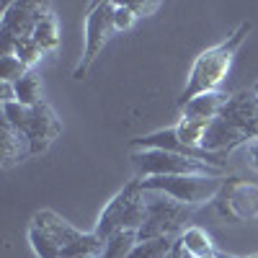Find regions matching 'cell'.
I'll return each instance as SVG.
<instances>
[{
  "mask_svg": "<svg viewBox=\"0 0 258 258\" xmlns=\"http://www.w3.org/2000/svg\"><path fill=\"white\" fill-rule=\"evenodd\" d=\"M132 150H163V153H178V155H186V158H197V160H207L212 165H220L225 168V155H212V153H204L202 147H188L178 140L176 135V126L170 129H160V132H153V135H142V137H135L129 142Z\"/></svg>",
  "mask_w": 258,
  "mask_h": 258,
  "instance_id": "10",
  "label": "cell"
},
{
  "mask_svg": "<svg viewBox=\"0 0 258 258\" xmlns=\"http://www.w3.org/2000/svg\"><path fill=\"white\" fill-rule=\"evenodd\" d=\"M243 153H245V163L258 173V137L243 145Z\"/></svg>",
  "mask_w": 258,
  "mask_h": 258,
  "instance_id": "27",
  "label": "cell"
},
{
  "mask_svg": "<svg viewBox=\"0 0 258 258\" xmlns=\"http://www.w3.org/2000/svg\"><path fill=\"white\" fill-rule=\"evenodd\" d=\"M129 8H132V13L137 18H147V16H153L160 8V3L158 0H140V3H129Z\"/></svg>",
  "mask_w": 258,
  "mask_h": 258,
  "instance_id": "26",
  "label": "cell"
},
{
  "mask_svg": "<svg viewBox=\"0 0 258 258\" xmlns=\"http://www.w3.org/2000/svg\"><path fill=\"white\" fill-rule=\"evenodd\" d=\"M29 243L36 258H62V248L54 240H49L44 232H39L36 227H29Z\"/></svg>",
  "mask_w": 258,
  "mask_h": 258,
  "instance_id": "22",
  "label": "cell"
},
{
  "mask_svg": "<svg viewBox=\"0 0 258 258\" xmlns=\"http://www.w3.org/2000/svg\"><path fill=\"white\" fill-rule=\"evenodd\" d=\"M250 31H253V24L250 21H243V24L235 26V31L230 36H225L220 44L204 49L197 59H194L188 80H186V88H183V93L178 98V106H183L194 96H202V93H209V91H220L222 80L227 78L232 62H235V57H238L240 47L245 44V39L250 36Z\"/></svg>",
  "mask_w": 258,
  "mask_h": 258,
  "instance_id": "1",
  "label": "cell"
},
{
  "mask_svg": "<svg viewBox=\"0 0 258 258\" xmlns=\"http://www.w3.org/2000/svg\"><path fill=\"white\" fill-rule=\"evenodd\" d=\"M253 91H255V96H258V83H255V85H253Z\"/></svg>",
  "mask_w": 258,
  "mask_h": 258,
  "instance_id": "33",
  "label": "cell"
},
{
  "mask_svg": "<svg viewBox=\"0 0 258 258\" xmlns=\"http://www.w3.org/2000/svg\"><path fill=\"white\" fill-rule=\"evenodd\" d=\"M49 11L47 3H34V0H16V3L6 6L3 21H0V39H3V54H13L16 41L31 39L39 21Z\"/></svg>",
  "mask_w": 258,
  "mask_h": 258,
  "instance_id": "8",
  "label": "cell"
},
{
  "mask_svg": "<svg viewBox=\"0 0 258 258\" xmlns=\"http://www.w3.org/2000/svg\"><path fill=\"white\" fill-rule=\"evenodd\" d=\"M140 181H142V191L165 194V197L186 207L214 202L225 186V178H209V176H150Z\"/></svg>",
  "mask_w": 258,
  "mask_h": 258,
  "instance_id": "6",
  "label": "cell"
},
{
  "mask_svg": "<svg viewBox=\"0 0 258 258\" xmlns=\"http://www.w3.org/2000/svg\"><path fill=\"white\" fill-rule=\"evenodd\" d=\"M181 258H194V255H191V253H186V250H183V253H181Z\"/></svg>",
  "mask_w": 258,
  "mask_h": 258,
  "instance_id": "30",
  "label": "cell"
},
{
  "mask_svg": "<svg viewBox=\"0 0 258 258\" xmlns=\"http://www.w3.org/2000/svg\"><path fill=\"white\" fill-rule=\"evenodd\" d=\"M145 220H147V202H145L142 181L137 176L103 207L93 232L98 235L101 240H106L109 235H114L119 230H137L140 232Z\"/></svg>",
  "mask_w": 258,
  "mask_h": 258,
  "instance_id": "3",
  "label": "cell"
},
{
  "mask_svg": "<svg viewBox=\"0 0 258 258\" xmlns=\"http://www.w3.org/2000/svg\"><path fill=\"white\" fill-rule=\"evenodd\" d=\"M214 204H217V212L230 222H253L258 220V186L240 181L238 176H230L225 178V186Z\"/></svg>",
  "mask_w": 258,
  "mask_h": 258,
  "instance_id": "9",
  "label": "cell"
},
{
  "mask_svg": "<svg viewBox=\"0 0 258 258\" xmlns=\"http://www.w3.org/2000/svg\"><path fill=\"white\" fill-rule=\"evenodd\" d=\"M230 96L225 91H209V93H202V96H194L191 101H186L181 106V114L186 119H204V121H212L222 114V109L227 106Z\"/></svg>",
  "mask_w": 258,
  "mask_h": 258,
  "instance_id": "15",
  "label": "cell"
},
{
  "mask_svg": "<svg viewBox=\"0 0 258 258\" xmlns=\"http://www.w3.org/2000/svg\"><path fill=\"white\" fill-rule=\"evenodd\" d=\"M114 8H116V3H111V0H101V3L88 6V16H85V47H83L80 62L73 70L75 80H83L85 75H88L91 64L96 62V57L106 47V41L116 34V29H114Z\"/></svg>",
  "mask_w": 258,
  "mask_h": 258,
  "instance_id": "7",
  "label": "cell"
},
{
  "mask_svg": "<svg viewBox=\"0 0 258 258\" xmlns=\"http://www.w3.org/2000/svg\"><path fill=\"white\" fill-rule=\"evenodd\" d=\"M181 238H153V240H140L129 258H168L178 245Z\"/></svg>",
  "mask_w": 258,
  "mask_h": 258,
  "instance_id": "19",
  "label": "cell"
},
{
  "mask_svg": "<svg viewBox=\"0 0 258 258\" xmlns=\"http://www.w3.org/2000/svg\"><path fill=\"white\" fill-rule=\"evenodd\" d=\"M16 98L21 106H39V103H44L41 101V83L36 78V73H26L24 78H21L16 83Z\"/></svg>",
  "mask_w": 258,
  "mask_h": 258,
  "instance_id": "21",
  "label": "cell"
},
{
  "mask_svg": "<svg viewBox=\"0 0 258 258\" xmlns=\"http://www.w3.org/2000/svg\"><path fill=\"white\" fill-rule=\"evenodd\" d=\"M245 142H250L248 135H243L238 126H232L230 121H225L222 116H217V119H212L209 126H207L202 150H204V153H212V155H227L230 150L243 147Z\"/></svg>",
  "mask_w": 258,
  "mask_h": 258,
  "instance_id": "13",
  "label": "cell"
},
{
  "mask_svg": "<svg viewBox=\"0 0 258 258\" xmlns=\"http://www.w3.org/2000/svg\"><path fill=\"white\" fill-rule=\"evenodd\" d=\"M207 126H209V121H204V119H186V116H181V121L176 124V135L188 147H202Z\"/></svg>",
  "mask_w": 258,
  "mask_h": 258,
  "instance_id": "20",
  "label": "cell"
},
{
  "mask_svg": "<svg viewBox=\"0 0 258 258\" xmlns=\"http://www.w3.org/2000/svg\"><path fill=\"white\" fill-rule=\"evenodd\" d=\"M16 85L13 83H0V103H16Z\"/></svg>",
  "mask_w": 258,
  "mask_h": 258,
  "instance_id": "28",
  "label": "cell"
},
{
  "mask_svg": "<svg viewBox=\"0 0 258 258\" xmlns=\"http://www.w3.org/2000/svg\"><path fill=\"white\" fill-rule=\"evenodd\" d=\"M147 202V220L140 227V240L153 238H181L186 232V222L191 217V207L165 197L158 191H145Z\"/></svg>",
  "mask_w": 258,
  "mask_h": 258,
  "instance_id": "5",
  "label": "cell"
},
{
  "mask_svg": "<svg viewBox=\"0 0 258 258\" xmlns=\"http://www.w3.org/2000/svg\"><path fill=\"white\" fill-rule=\"evenodd\" d=\"M3 119L11 121L18 132L26 135L31 158L47 153L52 142L62 135V121L57 119L49 103H39V106H21L18 101L3 103Z\"/></svg>",
  "mask_w": 258,
  "mask_h": 258,
  "instance_id": "2",
  "label": "cell"
},
{
  "mask_svg": "<svg viewBox=\"0 0 258 258\" xmlns=\"http://www.w3.org/2000/svg\"><path fill=\"white\" fill-rule=\"evenodd\" d=\"M207 258H222V255H217V253H214V255H207Z\"/></svg>",
  "mask_w": 258,
  "mask_h": 258,
  "instance_id": "32",
  "label": "cell"
},
{
  "mask_svg": "<svg viewBox=\"0 0 258 258\" xmlns=\"http://www.w3.org/2000/svg\"><path fill=\"white\" fill-rule=\"evenodd\" d=\"M132 160L137 165L140 178L150 176H209L222 178L227 168L212 165L207 160L186 158L178 153H163V150H132Z\"/></svg>",
  "mask_w": 258,
  "mask_h": 258,
  "instance_id": "4",
  "label": "cell"
},
{
  "mask_svg": "<svg viewBox=\"0 0 258 258\" xmlns=\"http://www.w3.org/2000/svg\"><path fill=\"white\" fill-rule=\"evenodd\" d=\"M31 39L36 41L39 49L44 52V54L57 52V47H59V29H57V18H54V13H47L44 18L39 21V26H36V31H34Z\"/></svg>",
  "mask_w": 258,
  "mask_h": 258,
  "instance_id": "18",
  "label": "cell"
},
{
  "mask_svg": "<svg viewBox=\"0 0 258 258\" xmlns=\"http://www.w3.org/2000/svg\"><path fill=\"white\" fill-rule=\"evenodd\" d=\"M0 145H3V168L6 170L24 163L26 158H31V147H29L26 135L18 132L6 119H0Z\"/></svg>",
  "mask_w": 258,
  "mask_h": 258,
  "instance_id": "14",
  "label": "cell"
},
{
  "mask_svg": "<svg viewBox=\"0 0 258 258\" xmlns=\"http://www.w3.org/2000/svg\"><path fill=\"white\" fill-rule=\"evenodd\" d=\"M181 253H183V245H181V240H178V245L173 248V253H170L168 258H181Z\"/></svg>",
  "mask_w": 258,
  "mask_h": 258,
  "instance_id": "29",
  "label": "cell"
},
{
  "mask_svg": "<svg viewBox=\"0 0 258 258\" xmlns=\"http://www.w3.org/2000/svg\"><path fill=\"white\" fill-rule=\"evenodd\" d=\"M13 54L26 64V68H34V64L44 57V52L39 49V44L34 39H21V41H16V47H13Z\"/></svg>",
  "mask_w": 258,
  "mask_h": 258,
  "instance_id": "24",
  "label": "cell"
},
{
  "mask_svg": "<svg viewBox=\"0 0 258 258\" xmlns=\"http://www.w3.org/2000/svg\"><path fill=\"white\" fill-rule=\"evenodd\" d=\"M70 258H93V255H70Z\"/></svg>",
  "mask_w": 258,
  "mask_h": 258,
  "instance_id": "31",
  "label": "cell"
},
{
  "mask_svg": "<svg viewBox=\"0 0 258 258\" xmlns=\"http://www.w3.org/2000/svg\"><path fill=\"white\" fill-rule=\"evenodd\" d=\"M26 73H29V68L16 54H3L0 57V83H13L16 85Z\"/></svg>",
  "mask_w": 258,
  "mask_h": 258,
  "instance_id": "23",
  "label": "cell"
},
{
  "mask_svg": "<svg viewBox=\"0 0 258 258\" xmlns=\"http://www.w3.org/2000/svg\"><path fill=\"white\" fill-rule=\"evenodd\" d=\"M137 16L132 13V8H129V3H116L114 8V29L116 31H129L135 26Z\"/></svg>",
  "mask_w": 258,
  "mask_h": 258,
  "instance_id": "25",
  "label": "cell"
},
{
  "mask_svg": "<svg viewBox=\"0 0 258 258\" xmlns=\"http://www.w3.org/2000/svg\"><path fill=\"white\" fill-rule=\"evenodd\" d=\"M140 243L137 230H119L114 235L103 240V253L101 258H129V253L135 250V245Z\"/></svg>",
  "mask_w": 258,
  "mask_h": 258,
  "instance_id": "16",
  "label": "cell"
},
{
  "mask_svg": "<svg viewBox=\"0 0 258 258\" xmlns=\"http://www.w3.org/2000/svg\"><path fill=\"white\" fill-rule=\"evenodd\" d=\"M31 227H36L39 232H44L49 240H54L59 248H62V253L68 250L70 245H75L85 232H80L78 227H73L68 220H62L57 212H52V209H39V212H34V217H31Z\"/></svg>",
  "mask_w": 258,
  "mask_h": 258,
  "instance_id": "12",
  "label": "cell"
},
{
  "mask_svg": "<svg viewBox=\"0 0 258 258\" xmlns=\"http://www.w3.org/2000/svg\"><path fill=\"white\" fill-rule=\"evenodd\" d=\"M220 116L225 121H230L232 126H238L243 135H248V140H255L258 137V96H255V91L248 88V91L232 93Z\"/></svg>",
  "mask_w": 258,
  "mask_h": 258,
  "instance_id": "11",
  "label": "cell"
},
{
  "mask_svg": "<svg viewBox=\"0 0 258 258\" xmlns=\"http://www.w3.org/2000/svg\"><path fill=\"white\" fill-rule=\"evenodd\" d=\"M250 258H258V255H250Z\"/></svg>",
  "mask_w": 258,
  "mask_h": 258,
  "instance_id": "34",
  "label": "cell"
},
{
  "mask_svg": "<svg viewBox=\"0 0 258 258\" xmlns=\"http://www.w3.org/2000/svg\"><path fill=\"white\" fill-rule=\"evenodd\" d=\"M181 245L186 253H191L194 258H207L214 255V243L209 238V232L204 227H186V232L181 235Z\"/></svg>",
  "mask_w": 258,
  "mask_h": 258,
  "instance_id": "17",
  "label": "cell"
}]
</instances>
